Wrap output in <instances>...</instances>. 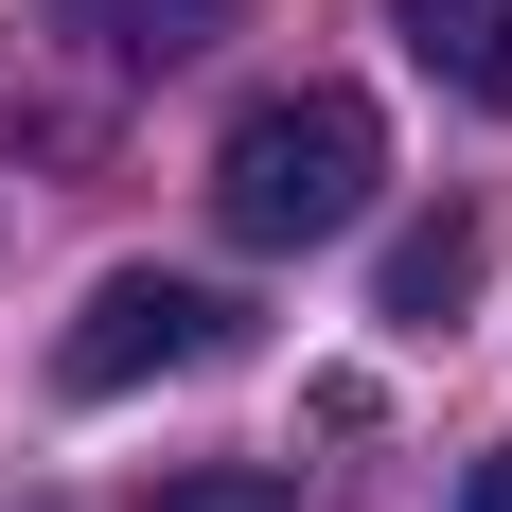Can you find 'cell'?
<instances>
[{
    "label": "cell",
    "mask_w": 512,
    "mask_h": 512,
    "mask_svg": "<svg viewBox=\"0 0 512 512\" xmlns=\"http://www.w3.org/2000/svg\"><path fill=\"white\" fill-rule=\"evenodd\" d=\"M477 265H495V230H477V212H424V230H389V283H371V301L407 318V336H442V318L477 301Z\"/></svg>",
    "instance_id": "4"
},
{
    "label": "cell",
    "mask_w": 512,
    "mask_h": 512,
    "mask_svg": "<svg viewBox=\"0 0 512 512\" xmlns=\"http://www.w3.org/2000/svg\"><path fill=\"white\" fill-rule=\"evenodd\" d=\"M389 36H407L460 106H512V0H389Z\"/></svg>",
    "instance_id": "5"
},
{
    "label": "cell",
    "mask_w": 512,
    "mask_h": 512,
    "mask_svg": "<svg viewBox=\"0 0 512 512\" xmlns=\"http://www.w3.org/2000/svg\"><path fill=\"white\" fill-rule=\"evenodd\" d=\"M142 512H301V495H283V477H248V460H212V477H159Z\"/></svg>",
    "instance_id": "6"
},
{
    "label": "cell",
    "mask_w": 512,
    "mask_h": 512,
    "mask_svg": "<svg viewBox=\"0 0 512 512\" xmlns=\"http://www.w3.org/2000/svg\"><path fill=\"white\" fill-rule=\"evenodd\" d=\"M106 71H195L212 36H248V0H53Z\"/></svg>",
    "instance_id": "3"
},
{
    "label": "cell",
    "mask_w": 512,
    "mask_h": 512,
    "mask_svg": "<svg viewBox=\"0 0 512 512\" xmlns=\"http://www.w3.org/2000/svg\"><path fill=\"white\" fill-rule=\"evenodd\" d=\"M212 354H248V301L230 283H177V265H106L89 318L53 336V389H159V371H212Z\"/></svg>",
    "instance_id": "2"
},
{
    "label": "cell",
    "mask_w": 512,
    "mask_h": 512,
    "mask_svg": "<svg viewBox=\"0 0 512 512\" xmlns=\"http://www.w3.org/2000/svg\"><path fill=\"white\" fill-rule=\"evenodd\" d=\"M371 177H389V124L371 89L301 71V89H265L230 142H212V212H230V248H318V230H354Z\"/></svg>",
    "instance_id": "1"
},
{
    "label": "cell",
    "mask_w": 512,
    "mask_h": 512,
    "mask_svg": "<svg viewBox=\"0 0 512 512\" xmlns=\"http://www.w3.org/2000/svg\"><path fill=\"white\" fill-rule=\"evenodd\" d=\"M460 512H512V442H495V460H477V477H460Z\"/></svg>",
    "instance_id": "7"
}]
</instances>
